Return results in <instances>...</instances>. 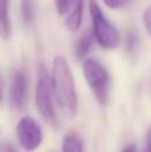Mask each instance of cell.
I'll return each instance as SVG.
<instances>
[{
  "label": "cell",
  "instance_id": "obj_1",
  "mask_svg": "<svg viewBox=\"0 0 151 152\" xmlns=\"http://www.w3.org/2000/svg\"><path fill=\"white\" fill-rule=\"evenodd\" d=\"M50 79L52 95L55 96L59 107L68 118H75L78 115L79 100H78L74 75L66 58L60 55L54 58Z\"/></svg>",
  "mask_w": 151,
  "mask_h": 152
},
{
  "label": "cell",
  "instance_id": "obj_2",
  "mask_svg": "<svg viewBox=\"0 0 151 152\" xmlns=\"http://www.w3.org/2000/svg\"><path fill=\"white\" fill-rule=\"evenodd\" d=\"M88 11L91 16V24H92V37L99 47L103 50L111 51L119 47L120 36L117 31L115 26L106 18L103 10L98 4L96 0H90L88 3Z\"/></svg>",
  "mask_w": 151,
  "mask_h": 152
},
{
  "label": "cell",
  "instance_id": "obj_3",
  "mask_svg": "<svg viewBox=\"0 0 151 152\" xmlns=\"http://www.w3.org/2000/svg\"><path fill=\"white\" fill-rule=\"evenodd\" d=\"M82 71L83 77L92 91L96 102L100 105H106L108 102V91L111 83L107 68L96 59L87 58L82 61Z\"/></svg>",
  "mask_w": 151,
  "mask_h": 152
},
{
  "label": "cell",
  "instance_id": "obj_4",
  "mask_svg": "<svg viewBox=\"0 0 151 152\" xmlns=\"http://www.w3.org/2000/svg\"><path fill=\"white\" fill-rule=\"evenodd\" d=\"M35 104L40 116L50 126H58V116L54 107V95L51 88L50 72L44 64H39L36 76V87H35Z\"/></svg>",
  "mask_w": 151,
  "mask_h": 152
},
{
  "label": "cell",
  "instance_id": "obj_5",
  "mask_svg": "<svg viewBox=\"0 0 151 152\" xmlns=\"http://www.w3.org/2000/svg\"><path fill=\"white\" fill-rule=\"evenodd\" d=\"M16 136L20 147L32 152L40 147L43 142V131L39 123L31 116H23L16 126Z\"/></svg>",
  "mask_w": 151,
  "mask_h": 152
},
{
  "label": "cell",
  "instance_id": "obj_6",
  "mask_svg": "<svg viewBox=\"0 0 151 152\" xmlns=\"http://www.w3.org/2000/svg\"><path fill=\"white\" fill-rule=\"evenodd\" d=\"M27 92H28V79L23 69H16L11 77L10 84V104L15 110H21L27 102Z\"/></svg>",
  "mask_w": 151,
  "mask_h": 152
},
{
  "label": "cell",
  "instance_id": "obj_7",
  "mask_svg": "<svg viewBox=\"0 0 151 152\" xmlns=\"http://www.w3.org/2000/svg\"><path fill=\"white\" fill-rule=\"evenodd\" d=\"M83 8H84V0H71L68 10L66 12V20L64 24L72 32L80 29L83 23Z\"/></svg>",
  "mask_w": 151,
  "mask_h": 152
},
{
  "label": "cell",
  "instance_id": "obj_8",
  "mask_svg": "<svg viewBox=\"0 0 151 152\" xmlns=\"http://www.w3.org/2000/svg\"><path fill=\"white\" fill-rule=\"evenodd\" d=\"M12 26L10 19V0H0V37L10 40Z\"/></svg>",
  "mask_w": 151,
  "mask_h": 152
},
{
  "label": "cell",
  "instance_id": "obj_9",
  "mask_svg": "<svg viewBox=\"0 0 151 152\" xmlns=\"http://www.w3.org/2000/svg\"><path fill=\"white\" fill-rule=\"evenodd\" d=\"M92 43H94V37L91 34H84L76 39L74 45V51H75V58L79 61H83L84 59L88 58V53H90L91 48H92Z\"/></svg>",
  "mask_w": 151,
  "mask_h": 152
},
{
  "label": "cell",
  "instance_id": "obj_10",
  "mask_svg": "<svg viewBox=\"0 0 151 152\" xmlns=\"http://www.w3.org/2000/svg\"><path fill=\"white\" fill-rule=\"evenodd\" d=\"M62 152H84L83 140L76 132H68L62 142Z\"/></svg>",
  "mask_w": 151,
  "mask_h": 152
},
{
  "label": "cell",
  "instance_id": "obj_11",
  "mask_svg": "<svg viewBox=\"0 0 151 152\" xmlns=\"http://www.w3.org/2000/svg\"><path fill=\"white\" fill-rule=\"evenodd\" d=\"M21 15L26 23H31L35 19V7L32 0H21Z\"/></svg>",
  "mask_w": 151,
  "mask_h": 152
},
{
  "label": "cell",
  "instance_id": "obj_12",
  "mask_svg": "<svg viewBox=\"0 0 151 152\" xmlns=\"http://www.w3.org/2000/svg\"><path fill=\"white\" fill-rule=\"evenodd\" d=\"M139 44V36L135 31H130L126 35V51L128 53H133L136 51Z\"/></svg>",
  "mask_w": 151,
  "mask_h": 152
},
{
  "label": "cell",
  "instance_id": "obj_13",
  "mask_svg": "<svg viewBox=\"0 0 151 152\" xmlns=\"http://www.w3.org/2000/svg\"><path fill=\"white\" fill-rule=\"evenodd\" d=\"M104 3L107 8H111V10H118V8H122L125 5H127L128 3H131V0H102Z\"/></svg>",
  "mask_w": 151,
  "mask_h": 152
},
{
  "label": "cell",
  "instance_id": "obj_14",
  "mask_svg": "<svg viewBox=\"0 0 151 152\" xmlns=\"http://www.w3.org/2000/svg\"><path fill=\"white\" fill-rule=\"evenodd\" d=\"M143 26L149 36L151 37V5H149L143 12Z\"/></svg>",
  "mask_w": 151,
  "mask_h": 152
},
{
  "label": "cell",
  "instance_id": "obj_15",
  "mask_svg": "<svg viewBox=\"0 0 151 152\" xmlns=\"http://www.w3.org/2000/svg\"><path fill=\"white\" fill-rule=\"evenodd\" d=\"M71 3V0H55V4H56V11L60 16H64L68 10V5Z\"/></svg>",
  "mask_w": 151,
  "mask_h": 152
},
{
  "label": "cell",
  "instance_id": "obj_16",
  "mask_svg": "<svg viewBox=\"0 0 151 152\" xmlns=\"http://www.w3.org/2000/svg\"><path fill=\"white\" fill-rule=\"evenodd\" d=\"M143 152H151V124L146 132V139H144V148Z\"/></svg>",
  "mask_w": 151,
  "mask_h": 152
},
{
  "label": "cell",
  "instance_id": "obj_17",
  "mask_svg": "<svg viewBox=\"0 0 151 152\" xmlns=\"http://www.w3.org/2000/svg\"><path fill=\"white\" fill-rule=\"evenodd\" d=\"M1 152H16V150L13 148V145L8 144V143H4V144H1Z\"/></svg>",
  "mask_w": 151,
  "mask_h": 152
},
{
  "label": "cell",
  "instance_id": "obj_18",
  "mask_svg": "<svg viewBox=\"0 0 151 152\" xmlns=\"http://www.w3.org/2000/svg\"><path fill=\"white\" fill-rule=\"evenodd\" d=\"M122 152H138V150H136V144L131 143V144L126 145V147L122 150Z\"/></svg>",
  "mask_w": 151,
  "mask_h": 152
},
{
  "label": "cell",
  "instance_id": "obj_19",
  "mask_svg": "<svg viewBox=\"0 0 151 152\" xmlns=\"http://www.w3.org/2000/svg\"><path fill=\"white\" fill-rule=\"evenodd\" d=\"M1 99H3V94H1V86H0V103H1Z\"/></svg>",
  "mask_w": 151,
  "mask_h": 152
}]
</instances>
